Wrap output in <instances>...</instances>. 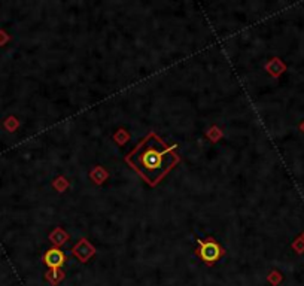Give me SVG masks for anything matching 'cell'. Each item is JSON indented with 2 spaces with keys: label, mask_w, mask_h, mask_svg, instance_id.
I'll use <instances>...</instances> for the list:
<instances>
[{
  "label": "cell",
  "mask_w": 304,
  "mask_h": 286,
  "mask_svg": "<svg viewBox=\"0 0 304 286\" xmlns=\"http://www.w3.org/2000/svg\"><path fill=\"white\" fill-rule=\"evenodd\" d=\"M133 165L148 180L155 182L161 179L174 162V156L155 139H148L136 149L131 156Z\"/></svg>",
  "instance_id": "6da1fadb"
},
{
  "label": "cell",
  "mask_w": 304,
  "mask_h": 286,
  "mask_svg": "<svg viewBox=\"0 0 304 286\" xmlns=\"http://www.w3.org/2000/svg\"><path fill=\"white\" fill-rule=\"evenodd\" d=\"M45 261H46L48 265H51V267H57V265H60V264L63 262V255H61L58 250H51V252L46 253Z\"/></svg>",
  "instance_id": "7a4b0ae2"
},
{
  "label": "cell",
  "mask_w": 304,
  "mask_h": 286,
  "mask_svg": "<svg viewBox=\"0 0 304 286\" xmlns=\"http://www.w3.org/2000/svg\"><path fill=\"white\" fill-rule=\"evenodd\" d=\"M303 128H304V125H303Z\"/></svg>",
  "instance_id": "3957f363"
}]
</instances>
